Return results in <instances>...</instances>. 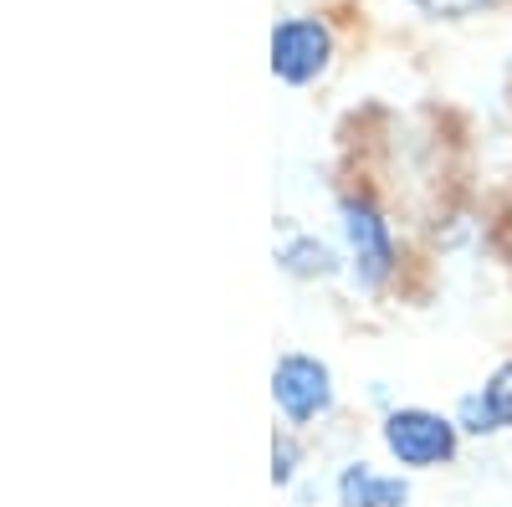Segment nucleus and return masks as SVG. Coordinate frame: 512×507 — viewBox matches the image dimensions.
Wrapping results in <instances>:
<instances>
[{
  "label": "nucleus",
  "instance_id": "1",
  "mask_svg": "<svg viewBox=\"0 0 512 507\" xmlns=\"http://www.w3.org/2000/svg\"><path fill=\"white\" fill-rule=\"evenodd\" d=\"M379 441L390 451L395 467L405 472H436L451 467L461 451V426L456 415H441L431 405H395L379 426Z\"/></svg>",
  "mask_w": 512,
  "mask_h": 507
},
{
  "label": "nucleus",
  "instance_id": "2",
  "mask_svg": "<svg viewBox=\"0 0 512 507\" xmlns=\"http://www.w3.org/2000/svg\"><path fill=\"white\" fill-rule=\"evenodd\" d=\"M338 226H344V246H349V267L359 277V287H384L400 267V246L395 231L384 221V210L369 195H344L338 200Z\"/></svg>",
  "mask_w": 512,
  "mask_h": 507
},
{
  "label": "nucleus",
  "instance_id": "3",
  "mask_svg": "<svg viewBox=\"0 0 512 507\" xmlns=\"http://www.w3.org/2000/svg\"><path fill=\"white\" fill-rule=\"evenodd\" d=\"M333 62V31L318 16H287L272 26V77L287 88H308Z\"/></svg>",
  "mask_w": 512,
  "mask_h": 507
},
{
  "label": "nucleus",
  "instance_id": "4",
  "mask_svg": "<svg viewBox=\"0 0 512 507\" xmlns=\"http://www.w3.org/2000/svg\"><path fill=\"white\" fill-rule=\"evenodd\" d=\"M272 400L292 426H313L333 410V369L313 354H282L272 369Z\"/></svg>",
  "mask_w": 512,
  "mask_h": 507
},
{
  "label": "nucleus",
  "instance_id": "5",
  "mask_svg": "<svg viewBox=\"0 0 512 507\" xmlns=\"http://www.w3.org/2000/svg\"><path fill=\"white\" fill-rule=\"evenodd\" d=\"M410 502V477L379 472L369 461H349L338 472V507H405Z\"/></svg>",
  "mask_w": 512,
  "mask_h": 507
},
{
  "label": "nucleus",
  "instance_id": "6",
  "mask_svg": "<svg viewBox=\"0 0 512 507\" xmlns=\"http://www.w3.org/2000/svg\"><path fill=\"white\" fill-rule=\"evenodd\" d=\"M277 262H282L292 277H333V272H338L333 251H328L318 236H292V241L277 251Z\"/></svg>",
  "mask_w": 512,
  "mask_h": 507
},
{
  "label": "nucleus",
  "instance_id": "7",
  "mask_svg": "<svg viewBox=\"0 0 512 507\" xmlns=\"http://www.w3.org/2000/svg\"><path fill=\"white\" fill-rule=\"evenodd\" d=\"M456 426H461V436H477V441H487V436L502 431L497 415H492V405L482 400V390H472V395L456 400Z\"/></svg>",
  "mask_w": 512,
  "mask_h": 507
},
{
  "label": "nucleus",
  "instance_id": "8",
  "mask_svg": "<svg viewBox=\"0 0 512 507\" xmlns=\"http://www.w3.org/2000/svg\"><path fill=\"white\" fill-rule=\"evenodd\" d=\"M482 400L492 405V415H497V426L512 436V359H502L487 379H482Z\"/></svg>",
  "mask_w": 512,
  "mask_h": 507
},
{
  "label": "nucleus",
  "instance_id": "9",
  "mask_svg": "<svg viewBox=\"0 0 512 507\" xmlns=\"http://www.w3.org/2000/svg\"><path fill=\"white\" fill-rule=\"evenodd\" d=\"M410 6H415L420 16H431V21H472V16H482V11L507 6V0H410Z\"/></svg>",
  "mask_w": 512,
  "mask_h": 507
},
{
  "label": "nucleus",
  "instance_id": "10",
  "mask_svg": "<svg viewBox=\"0 0 512 507\" xmlns=\"http://www.w3.org/2000/svg\"><path fill=\"white\" fill-rule=\"evenodd\" d=\"M297 461H303V451H297V441L282 431V436L272 441V482H277V487H287V482L297 477Z\"/></svg>",
  "mask_w": 512,
  "mask_h": 507
}]
</instances>
